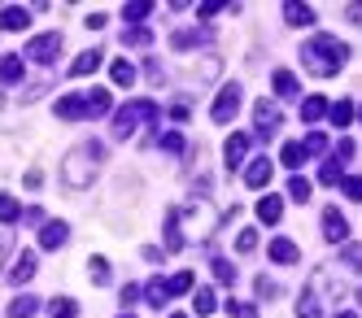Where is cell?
<instances>
[{
    "mask_svg": "<svg viewBox=\"0 0 362 318\" xmlns=\"http://www.w3.org/2000/svg\"><path fill=\"white\" fill-rule=\"evenodd\" d=\"M301 61H305V70H315L319 78H332V74H341V66L349 61V44H341L327 31H319L310 44H301Z\"/></svg>",
    "mask_w": 362,
    "mask_h": 318,
    "instance_id": "obj_1",
    "label": "cell"
},
{
    "mask_svg": "<svg viewBox=\"0 0 362 318\" xmlns=\"http://www.w3.org/2000/svg\"><path fill=\"white\" fill-rule=\"evenodd\" d=\"M100 166H105V148H100L96 140L79 144L70 157H66V188H92Z\"/></svg>",
    "mask_w": 362,
    "mask_h": 318,
    "instance_id": "obj_2",
    "label": "cell"
},
{
    "mask_svg": "<svg viewBox=\"0 0 362 318\" xmlns=\"http://www.w3.org/2000/svg\"><path fill=\"white\" fill-rule=\"evenodd\" d=\"M136 122H144V126L153 131V126H158V105H148V100H132V105H127V110L114 118V136H118V140H127V136L136 131Z\"/></svg>",
    "mask_w": 362,
    "mask_h": 318,
    "instance_id": "obj_3",
    "label": "cell"
},
{
    "mask_svg": "<svg viewBox=\"0 0 362 318\" xmlns=\"http://www.w3.org/2000/svg\"><path fill=\"white\" fill-rule=\"evenodd\" d=\"M279 126H284V110H279L271 96H262V100L253 105V131H257L262 140H275V136H279Z\"/></svg>",
    "mask_w": 362,
    "mask_h": 318,
    "instance_id": "obj_4",
    "label": "cell"
},
{
    "mask_svg": "<svg viewBox=\"0 0 362 318\" xmlns=\"http://www.w3.org/2000/svg\"><path fill=\"white\" fill-rule=\"evenodd\" d=\"M62 31H48V35H35L31 44H27V61H35V66H48V61H57L62 57Z\"/></svg>",
    "mask_w": 362,
    "mask_h": 318,
    "instance_id": "obj_5",
    "label": "cell"
},
{
    "mask_svg": "<svg viewBox=\"0 0 362 318\" xmlns=\"http://www.w3.org/2000/svg\"><path fill=\"white\" fill-rule=\"evenodd\" d=\"M236 110H240V83H227V88L218 92V100H214L210 118L223 126V122H231V118H236Z\"/></svg>",
    "mask_w": 362,
    "mask_h": 318,
    "instance_id": "obj_6",
    "label": "cell"
},
{
    "mask_svg": "<svg viewBox=\"0 0 362 318\" xmlns=\"http://www.w3.org/2000/svg\"><path fill=\"white\" fill-rule=\"evenodd\" d=\"M323 240H332V245H345L349 240V223H345V214L336 205L323 209Z\"/></svg>",
    "mask_w": 362,
    "mask_h": 318,
    "instance_id": "obj_7",
    "label": "cell"
},
{
    "mask_svg": "<svg viewBox=\"0 0 362 318\" xmlns=\"http://www.w3.org/2000/svg\"><path fill=\"white\" fill-rule=\"evenodd\" d=\"M267 253H271V261H275V266H293V261H301V249L288 240V235H275Z\"/></svg>",
    "mask_w": 362,
    "mask_h": 318,
    "instance_id": "obj_8",
    "label": "cell"
},
{
    "mask_svg": "<svg viewBox=\"0 0 362 318\" xmlns=\"http://www.w3.org/2000/svg\"><path fill=\"white\" fill-rule=\"evenodd\" d=\"M271 170H275L271 157H253L249 170H245V188H267V183H271Z\"/></svg>",
    "mask_w": 362,
    "mask_h": 318,
    "instance_id": "obj_9",
    "label": "cell"
},
{
    "mask_svg": "<svg viewBox=\"0 0 362 318\" xmlns=\"http://www.w3.org/2000/svg\"><path fill=\"white\" fill-rule=\"evenodd\" d=\"M35 271H40V253H35V249H27V253L18 257V266L9 271V283H31V279H35Z\"/></svg>",
    "mask_w": 362,
    "mask_h": 318,
    "instance_id": "obj_10",
    "label": "cell"
},
{
    "mask_svg": "<svg viewBox=\"0 0 362 318\" xmlns=\"http://www.w3.org/2000/svg\"><path fill=\"white\" fill-rule=\"evenodd\" d=\"M66 240H70V227H66V223L53 218V223H44V227H40V249H62Z\"/></svg>",
    "mask_w": 362,
    "mask_h": 318,
    "instance_id": "obj_11",
    "label": "cell"
},
{
    "mask_svg": "<svg viewBox=\"0 0 362 318\" xmlns=\"http://www.w3.org/2000/svg\"><path fill=\"white\" fill-rule=\"evenodd\" d=\"M27 26H31V13L22 9V5L0 9V31H27Z\"/></svg>",
    "mask_w": 362,
    "mask_h": 318,
    "instance_id": "obj_12",
    "label": "cell"
},
{
    "mask_svg": "<svg viewBox=\"0 0 362 318\" xmlns=\"http://www.w3.org/2000/svg\"><path fill=\"white\" fill-rule=\"evenodd\" d=\"M249 148H253V140L245 136V131H236V136H231V140H227V166H231V170H236V166L245 162V157H249Z\"/></svg>",
    "mask_w": 362,
    "mask_h": 318,
    "instance_id": "obj_13",
    "label": "cell"
},
{
    "mask_svg": "<svg viewBox=\"0 0 362 318\" xmlns=\"http://www.w3.org/2000/svg\"><path fill=\"white\" fill-rule=\"evenodd\" d=\"M83 105H88V118H100V114H110L114 96L105 88H92V92H83Z\"/></svg>",
    "mask_w": 362,
    "mask_h": 318,
    "instance_id": "obj_14",
    "label": "cell"
},
{
    "mask_svg": "<svg viewBox=\"0 0 362 318\" xmlns=\"http://www.w3.org/2000/svg\"><path fill=\"white\" fill-rule=\"evenodd\" d=\"M297 318H323V297L315 293V283H305L301 305H297Z\"/></svg>",
    "mask_w": 362,
    "mask_h": 318,
    "instance_id": "obj_15",
    "label": "cell"
},
{
    "mask_svg": "<svg viewBox=\"0 0 362 318\" xmlns=\"http://www.w3.org/2000/svg\"><path fill=\"white\" fill-rule=\"evenodd\" d=\"M205 40H210V26H201V31H175V35H170V48L188 52V48H197V44H205Z\"/></svg>",
    "mask_w": 362,
    "mask_h": 318,
    "instance_id": "obj_16",
    "label": "cell"
},
{
    "mask_svg": "<svg viewBox=\"0 0 362 318\" xmlns=\"http://www.w3.org/2000/svg\"><path fill=\"white\" fill-rule=\"evenodd\" d=\"M284 22H288V26H315V9L288 0V5H284Z\"/></svg>",
    "mask_w": 362,
    "mask_h": 318,
    "instance_id": "obj_17",
    "label": "cell"
},
{
    "mask_svg": "<svg viewBox=\"0 0 362 318\" xmlns=\"http://www.w3.org/2000/svg\"><path fill=\"white\" fill-rule=\"evenodd\" d=\"M271 88L279 92V100L301 92V83H297V74H293V70H275V74H271Z\"/></svg>",
    "mask_w": 362,
    "mask_h": 318,
    "instance_id": "obj_18",
    "label": "cell"
},
{
    "mask_svg": "<svg viewBox=\"0 0 362 318\" xmlns=\"http://www.w3.org/2000/svg\"><path fill=\"white\" fill-rule=\"evenodd\" d=\"M257 218H262L267 227H275L284 218V201L279 196H262V201H257Z\"/></svg>",
    "mask_w": 362,
    "mask_h": 318,
    "instance_id": "obj_19",
    "label": "cell"
},
{
    "mask_svg": "<svg viewBox=\"0 0 362 318\" xmlns=\"http://www.w3.org/2000/svg\"><path fill=\"white\" fill-rule=\"evenodd\" d=\"M22 70H27V66H22L18 52H5V57H0V83H18Z\"/></svg>",
    "mask_w": 362,
    "mask_h": 318,
    "instance_id": "obj_20",
    "label": "cell"
},
{
    "mask_svg": "<svg viewBox=\"0 0 362 318\" xmlns=\"http://www.w3.org/2000/svg\"><path fill=\"white\" fill-rule=\"evenodd\" d=\"M319 118H327V100H323V96H305V100H301V122L315 126Z\"/></svg>",
    "mask_w": 362,
    "mask_h": 318,
    "instance_id": "obj_21",
    "label": "cell"
},
{
    "mask_svg": "<svg viewBox=\"0 0 362 318\" xmlns=\"http://www.w3.org/2000/svg\"><path fill=\"white\" fill-rule=\"evenodd\" d=\"M166 249H170V253H179V249H184V223H179V214H175V209L166 214Z\"/></svg>",
    "mask_w": 362,
    "mask_h": 318,
    "instance_id": "obj_22",
    "label": "cell"
},
{
    "mask_svg": "<svg viewBox=\"0 0 362 318\" xmlns=\"http://www.w3.org/2000/svg\"><path fill=\"white\" fill-rule=\"evenodd\" d=\"M192 310H197L201 318H210V314L218 310V293H214V288H197V297H192Z\"/></svg>",
    "mask_w": 362,
    "mask_h": 318,
    "instance_id": "obj_23",
    "label": "cell"
},
{
    "mask_svg": "<svg viewBox=\"0 0 362 318\" xmlns=\"http://www.w3.org/2000/svg\"><path fill=\"white\" fill-rule=\"evenodd\" d=\"M96 66H100V52H96V48H88V52H79V57H74L70 78H83V74H92Z\"/></svg>",
    "mask_w": 362,
    "mask_h": 318,
    "instance_id": "obj_24",
    "label": "cell"
},
{
    "mask_svg": "<svg viewBox=\"0 0 362 318\" xmlns=\"http://www.w3.org/2000/svg\"><path fill=\"white\" fill-rule=\"evenodd\" d=\"M354 114H358V110H354L349 100H336V105H327V118H332V126H349V122H354Z\"/></svg>",
    "mask_w": 362,
    "mask_h": 318,
    "instance_id": "obj_25",
    "label": "cell"
},
{
    "mask_svg": "<svg viewBox=\"0 0 362 318\" xmlns=\"http://www.w3.org/2000/svg\"><path fill=\"white\" fill-rule=\"evenodd\" d=\"M110 78H114V88H132L136 83V66L132 61H114L110 66Z\"/></svg>",
    "mask_w": 362,
    "mask_h": 318,
    "instance_id": "obj_26",
    "label": "cell"
},
{
    "mask_svg": "<svg viewBox=\"0 0 362 318\" xmlns=\"http://www.w3.org/2000/svg\"><path fill=\"white\" fill-rule=\"evenodd\" d=\"M88 271H92V283H96V288H105V283L114 279V266H110L105 257H92V261H88Z\"/></svg>",
    "mask_w": 362,
    "mask_h": 318,
    "instance_id": "obj_27",
    "label": "cell"
},
{
    "mask_svg": "<svg viewBox=\"0 0 362 318\" xmlns=\"http://www.w3.org/2000/svg\"><path fill=\"white\" fill-rule=\"evenodd\" d=\"M144 301H148L153 310H162V305L170 301V293H166V279H153V283L144 288Z\"/></svg>",
    "mask_w": 362,
    "mask_h": 318,
    "instance_id": "obj_28",
    "label": "cell"
},
{
    "mask_svg": "<svg viewBox=\"0 0 362 318\" xmlns=\"http://www.w3.org/2000/svg\"><path fill=\"white\" fill-rule=\"evenodd\" d=\"M35 310H40V301H35V297H27V293L9 301V318H31Z\"/></svg>",
    "mask_w": 362,
    "mask_h": 318,
    "instance_id": "obj_29",
    "label": "cell"
},
{
    "mask_svg": "<svg viewBox=\"0 0 362 318\" xmlns=\"http://www.w3.org/2000/svg\"><path fill=\"white\" fill-rule=\"evenodd\" d=\"M257 297H262V301H275V297H284V283H275L271 275H257Z\"/></svg>",
    "mask_w": 362,
    "mask_h": 318,
    "instance_id": "obj_30",
    "label": "cell"
},
{
    "mask_svg": "<svg viewBox=\"0 0 362 318\" xmlns=\"http://www.w3.org/2000/svg\"><path fill=\"white\" fill-rule=\"evenodd\" d=\"M210 271H214L218 283H236V266H231L227 257H214V261H210Z\"/></svg>",
    "mask_w": 362,
    "mask_h": 318,
    "instance_id": "obj_31",
    "label": "cell"
},
{
    "mask_svg": "<svg viewBox=\"0 0 362 318\" xmlns=\"http://www.w3.org/2000/svg\"><path fill=\"white\" fill-rule=\"evenodd\" d=\"M18 218H22V205H18L13 196L0 192V223H18Z\"/></svg>",
    "mask_w": 362,
    "mask_h": 318,
    "instance_id": "obj_32",
    "label": "cell"
},
{
    "mask_svg": "<svg viewBox=\"0 0 362 318\" xmlns=\"http://www.w3.org/2000/svg\"><path fill=\"white\" fill-rule=\"evenodd\" d=\"M166 293H170V297H184V293H192V275L184 271V275H175V279H166Z\"/></svg>",
    "mask_w": 362,
    "mask_h": 318,
    "instance_id": "obj_33",
    "label": "cell"
},
{
    "mask_svg": "<svg viewBox=\"0 0 362 318\" xmlns=\"http://www.w3.org/2000/svg\"><path fill=\"white\" fill-rule=\"evenodd\" d=\"M257 249V231L253 227H240L236 231V253H253Z\"/></svg>",
    "mask_w": 362,
    "mask_h": 318,
    "instance_id": "obj_34",
    "label": "cell"
},
{
    "mask_svg": "<svg viewBox=\"0 0 362 318\" xmlns=\"http://www.w3.org/2000/svg\"><path fill=\"white\" fill-rule=\"evenodd\" d=\"M153 13V5H144V0H140V5H136V0H132V5H122V18L127 22H144Z\"/></svg>",
    "mask_w": 362,
    "mask_h": 318,
    "instance_id": "obj_35",
    "label": "cell"
},
{
    "mask_svg": "<svg viewBox=\"0 0 362 318\" xmlns=\"http://www.w3.org/2000/svg\"><path fill=\"white\" fill-rule=\"evenodd\" d=\"M279 157H284V166H301V162H305V148H301V144H284Z\"/></svg>",
    "mask_w": 362,
    "mask_h": 318,
    "instance_id": "obj_36",
    "label": "cell"
},
{
    "mask_svg": "<svg viewBox=\"0 0 362 318\" xmlns=\"http://www.w3.org/2000/svg\"><path fill=\"white\" fill-rule=\"evenodd\" d=\"M345 175H341V166H336V162H323V170H319V183H323V188H332V183H341Z\"/></svg>",
    "mask_w": 362,
    "mask_h": 318,
    "instance_id": "obj_37",
    "label": "cell"
},
{
    "mask_svg": "<svg viewBox=\"0 0 362 318\" xmlns=\"http://www.w3.org/2000/svg\"><path fill=\"white\" fill-rule=\"evenodd\" d=\"M122 44H132V48L140 44V48H148V44H153V35L144 31V26H140V31H136V26H132V31H122Z\"/></svg>",
    "mask_w": 362,
    "mask_h": 318,
    "instance_id": "obj_38",
    "label": "cell"
},
{
    "mask_svg": "<svg viewBox=\"0 0 362 318\" xmlns=\"http://www.w3.org/2000/svg\"><path fill=\"white\" fill-rule=\"evenodd\" d=\"M288 196H293V201H305V196H310V179L293 175V179H288Z\"/></svg>",
    "mask_w": 362,
    "mask_h": 318,
    "instance_id": "obj_39",
    "label": "cell"
},
{
    "mask_svg": "<svg viewBox=\"0 0 362 318\" xmlns=\"http://www.w3.org/2000/svg\"><path fill=\"white\" fill-rule=\"evenodd\" d=\"M341 261H345V266H354V271H362V245H345L341 249Z\"/></svg>",
    "mask_w": 362,
    "mask_h": 318,
    "instance_id": "obj_40",
    "label": "cell"
},
{
    "mask_svg": "<svg viewBox=\"0 0 362 318\" xmlns=\"http://www.w3.org/2000/svg\"><path fill=\"white\" fill-rule=\"evenodd\" d=\"M48 310H53V318H79V314H74V301H70V297H57Z\"/></svg>",
    "mask_w": 362,
    "mask_h": 318,
    "instance_id": "obj_41",
    "label": "cell"
},
{
    "mask_svg": "<svg viewBox=\"0 0 362 318\" xmlns=\"http://www.w3.org/2000/svg\"><path fill=\"white\" fill-rule=\"evenodd\" d=\"M301 148H305V153H323V148H327V136H323V131H310Z\"/></svg>",
    "mask_w": 362,
    "mask_h": 318,
    "instance_id": "obj_42",
    "label": "cell"
},
{
    "mask_svg": "<svg viewBox=\"0 0 362 318\" xmlns=\"http://www.w3.org/2000/svg\"><path fill=\"white\" fill-rule=\"evenodd\" d=\"M341 188H345V196H349V201H362V179H358V175H354V179L345 175V179H341Z\"/></svg>",
    "mask_w": 362,
    "mask_h": 318,
    "instance_id": "obj_43",
    "label": "cell"
},
{
    "mask_svg": "<svg viewBox=\"0 0 362 318\" xmlns=\"http://www.w3.org/2000/svg\"><path fill=\"white\" fill-rule=\"evenodd\" d=\"M227 310H231V318H257V310L245 301H227Z\"/></svg>",
    "mask_w": 362,
    "mask_h": 318,
    "instance_id": "obj_44",
    "label": "cell"
},
{
    "mask_svg": "<svg viewBox=\"0 0 362 318\" xmlns=\"http://www.w3.org/2000/svg\"><path fill=\"white\" fill-rule=\"evenodd\" d=\"M354 153H358V148H354V140L345 136L341 144H336V166H341V162H349V157H354Z\"/></svg>",
    "mask_w": 362,
    "mask_h": 318,
    "instance_id": "obj_45",
    "label": "cell"
},
{
    "mask_svg": "<svg viewBox=\"0 0 362 318\" xmlns=\"http://www.w3.org/2000/svg\"><path fill=\"white\" fill-rule=\"evenodd\" d=\"M162 148H166V153H184V136H179V131H170V136L162 140Z\"/></svg>",
    "mask_w": 362,
    "mask_h": 318,
    "instance_id": "obj_46",
    "label": "cell"
},
{
    "mask_svg": "<svg viewBox=\"0 0 362 318\" xmlns=\"http://www.w3.org/2000/svg\"><path fill=\"white\" fill-rule=\"evenodd\" d=\"M140 301V283H127L122 288V305H136Z\"/></svg>",
    "mask_w": 362,
    "mask_h": 318,
    "instance_id": "obj_47",
    "label": "cell"
},
{
    "mask_svg": "<svg viewBox=\"0 0 362 318\" xmlns=\"http://www.w3.org/2000/svg\"><path fill=\"white\" fill-rule=\"evenodd\" d=\"M9 249H13V240H9V235H0V271H5V257H9Z\"/></svg>",
    "mask_w": 362,
    "mask_h": 318,
    "instance_id": "obj_48",
    "label": "cell"
},
{
    "mask_svg": "<svg viewBox=\"0 0 362 318\" xmlns=\"http://www.w3.org/2000/svg\"><path fill=\"white\" fill-rule=\"evenodd\" d=\"M22 183H27V188H40L44 175H40V170H27V175H22Z\"/></svg>",
    "mask_w": 362,
    "mask_h": 318,
    "instance_id": "obj_49",
    "label": "cell"
},
{
    "mask_svg": "<svg viewBox=\"0 0 362 318\" xmlns=\"http://www.w3.org/2000/svg\"><path fill=\"white\" fill-rule=\"evenodd\" d=\"M140 257H144V261H162V249H153V245H144V249H140Z\"/></svg>",
    "mask_w": 362,
    "mask_h": 318,
    "instance_id": "obj_50",
    "label": "cell"
},
{
    "mask_svg": "<svg viewBox=\"0 0 362 318\" xmlns=\"http://www.w3.org/2000/svg\"><path fill=\"white\" fill-rule=\"evenodd\" d=\"M22 218H27V223H44V209L35 205V209H22Z\"/></svg>",
    "mask_w": 362,
    "mask_h": 318,
    "instance_id": "obj_51",
    "label": "cell"
},
{
    "mask_svg": "<svg viewBox=\"0 0 362 318\" xmlns=\"http://www.w3.org/2000/svg\"><path fill=\"white\" fill-rule=\"evenodd\" d=\"M197 13H201V18H205V22H210V18H214V13H223V5H201V9H197Z\"/></svg>",
    "mask_w": 362,
    "mask_h": 318,
    "instance_id": "obj_52",
    "label": "cell"
},
{
    "mask_svg": "<svg viewBox=\"0 0 362 318\" xmlns=\"http://www.w3.org/2000/svg\"><path fill=\"white\" fill-rule=\"evenodd\" d=\"M345 13H349V22H358V26H362V5H349Z\"/></svg>",
    "mask_w": 362,
    "mask_h": 318,
    "instance_id": "obj_53",
    "label": "cell"
},
{
    "mask_svg": "<svg viewBox=\"0 0 362 318\" xmlns=\"http://www.w3.org/2000/svg\"><path fill=\"white\" fill-rule=\"evenodd\" d=\"M336 318H358V314H354V310H341V314H336Z\"/></svg>",
    "mask_w": 362,
    "mask_h": 318,
    "instance_id": "obj_54",
    "label": "cell"
},
{
    "mask_svg": "<svg viewBox=\"0 0 362 318\" xmlns=\"http://www.w3.org/2000/svg\"><path fill=\"white\" fill-rule=\"evenodd\" d=\"M354 118H358V122H362V105H358V114H354Z\"/></svg>",
    "mask_w": 362,
    "mask_h": 318,
    "instance_id": "obj_55",
    "label": "cell"
},
{
    "mask_svg": "<svg viewBox=\"0 0 362 318\" xmlns=\"http://www.w3.org/2000/svg\"><path fill=\"white\" fill-rule=\"evenodd\" d=\"M122 318H132V314H122Z\"/></svg>",
    "mask_w": 362,
    "mask_h": 318,
    "instance_id": "obj_56",
    "label": "cell"
},
{
    "mask_svg": "<svg viewBox=\"0 0 362 318\" xmlns=\"http://www.w3.org/2000/svg\"><path fill=\"white\" fill-rule=\"evenodd\" d=\"M175 318H184V314H175Z\"/></svg>",
    "mask_w": 362,
    "mask_h": 318,
    "instance_id": "obj_57",
    "label": "cell"
},
{
    "mask_svg": "<svg viewBox=\"0 0 362 318\" xmlns=\"http://www.w3.org/2000/svg\"><path fill=\"white\" fill-rule=\"evenodd\" d=\"M358 301H362V293H358Z\"/></svg>",
    "mask_w": 362,
    "mask_h": 318,
    "instance_id": "obj_58",
    "label": "cell"
}]
</instances>
